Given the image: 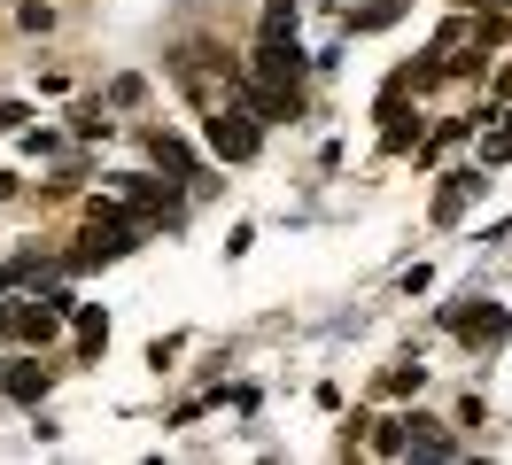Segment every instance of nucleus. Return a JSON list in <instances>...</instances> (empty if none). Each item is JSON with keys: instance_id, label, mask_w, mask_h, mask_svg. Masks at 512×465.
<instances>
[{"instance_id": "8", "label": "nucleus", "mask_w": 512, "mask_h": 465, "mask_svg": "<svg viewBox=\"0 0 512 465\" xmlns=\"http://www.w3.org/2000/svg\"><path fill=\"white\" fill-rule=\"evenodd\" d=\"M474 171H450L443 179V194H435V225H458V210H466V194H474Z\"/></svg>"}, {"instance_id": "3", "label": "nucleus", "mask_w": 512, "mask_h": 465, "mask_svg": "<svg viewBox=\"0 0 512 465\" xmlns=\"http://www.w3.org/2000/svg\"><path fill=\"white\" fill-rule=\"evenodd\" d=\"M450 334L466 341V349H497V341L512 334V318H505V303L474 295V310H450Z\"/></svg>"}, {"instance_id": "2", "label": "nucleus", "mask_w": 512, "mask_h": 465, "mask_svg": "<svg viewBox=\"0 0 512 465\" xmlns=\"http://www.w3.org/2000/svg\"><path fill=\"white\" fill-rule=\"evenodd\" d=\"M256 140H264V124H256L249 101H210V148H218L225 163H249Z\"/></svg>"}, {"instance_id": "11", "label": "nucleus", "mask_w": 512, "mask_h": 465, "mask_svg": "<svg viewBox=\"0 0 512 465\" xmlns=\"http://www.w3.org/2000/svg\"><path fill=\"white\" fill-rule=\"evenodd\" d=\"M381 388H388V396H419V388H427V365H419V357H404V365L381 372Z\"/></svg>"}, {"instance_id": "9", "label": "nucleus", "mask_w": 512, "mask_h": 465, "mask_svg": "<svg viewBox=\"0 0 512 465\" xmlns=\"http://www.w3.org/2000/svg\"><path fill=\"white\" fill-rule=\"evenodd\" d=\"M109 349V318H101V303H78V357H101Z\"/></svg>"}, {"instance_id": "16", "label": "nucleus", "mask_w": 512, "mask_h": 465, "mask_svg": "<svg viewBox=\"0 0 512 465\" xmlns=\"http://www.w3.org/2000/svg\"><path fill=\"white\" fill-rule=\"evenodd\" d=\"M8 287H16V264H0V295H8Z\"/></svg>"}, {"instance_id": "6", "label": "nucleus", "mask_w": 512, "mask_h": 465, "mask_svg": "<svg viewBox=\"0 0 512 465\" xmlns=\"http://www.w3.org/2000/svg\"><path fill=\"white\" fill-rule=\"evenodd\" d=\"M148 155H156V163L171 171V179H194V171H202V163H194V148L179 140V132H163V124L148 132Z\"/></svg>"}, {"instance_id": "13", "label": "nucleus", "mask_w": 512, "mask_h": 465, "mask_svg": "<svg viewBox=\"0 0 512 465\" xmlns=\"http://www.w3.org/2000/svg\"><path fill=\"white\" fill-rule=\"evenodd\" d=\"M512 155V109H505V124H489V140H481V163H505Z\"/></svg>"}, {"instance_id": "14", "label": "nucleus", "mask_w": 512, "mask_h": 465, "mask_svg": "<svg viewBox=\"0 0 512 465\" xmlns=\"http://www.w3.org/2000/svg\"><path fill=\"white\" fill-rule=\"evenodd\" d=\"M264 31H295V0H264Z\"/></svg>"}, {"instance_id": "18", "label": "nucleus", "mask_w": 512, "mask_h": 465, "mask_svg": "<svg viewBox=\"0 0 512 465\" xmlns=\"http://www.w3.org/2000/svg\"><path fill=\"white\" fill-rule=\"evenodd\" d=\"M481 8H505V0H481Z\"/></svg>"}, {"instance_id": "10", "label": "nucleus", "mask_w": 512, "mask_h": 465, "mask_svg": "<svg viewBox=\"0 0 512 465\" xmlns=\"http://www.w3.org/2000/svg\"><path fill=\"white\" fill-rule=\"evenodd\" d=\"M404 16V0H365V8H350V31H388Z\"/></svg>"}, {"instance_id": "5", "label": "nucleus", "mask_w": 512, "mask_h": 465, "mask_svg": "<svg viewBox=\"0 0 512 465\" xmlns=\"http://www.w3.org/2000/svg\"><path fill=\"white\" fill-rule=\"evenodd\" d=\"M404 450H412V458H450V450H458V442H450L443 434V419H404Z\"/></svg>"}, {"instance_id": "4", "label": "nucleus", "mask_w": 512, "mask_h": 465, "mask_svg": "<svg viewBox=\"0 0 512 465\" xmlns=\"http://www.w3.org/2000/svg\"><path fill=\"white\" fill-rule=\"evenodd\" d=\"M0 326H8L16 341H55L63 310H55V303H8V310H0Z\"/></svg>"}, {"instance_id": "15", "label": "nucleus", "mask_w": 512, "mask_h": 465, "mask_svg": "<svg viewBox=\"0 0 512 465\" xmlns=\"http://www.w3.org/2000/svg\"><path fill=\"white\" fill-rule=\"evenodd\" d=\"M0 132H24V101H0Z\"/></svg>"}, {"instance_id": "17", "label": "nucleus", "mask_w": 512, "mask_h": 465, "mask_svg": "<svg viewBox=\"0 0 512 465\" xmlns=\"http://www.w3.org/2000/svg\"><path fill=\"white\" fill-rule=\"evenodd\" d=\"M497 93H512V70H505V78H497Z\"/></svg>"}, {"instance_id": "7", "label": "nucleus", "mask_w": 512, "mask_h": 465, "mask_svg": "<svg viewBox=\"0 0 512 465\" xmlns=\"http://www.w3.org/2000/svg\"><path fill=\"white\" fill-rule=\"evenodd\" d=\"M0 388H8L16 403H39L47 396V365H39V357H16V365L0 372Z\"/></svg>"}, {"instance_id": "12", "label": "nucleus", "mask_w": 512, "mask_h": 465, "mask_svg": "<svg viewBox=\"0 0 512 465\" xmlns=\"http://www.w3.org/2000/svg\"><path fill=\"white\" fill-rule=\"evenodd\" d=\"M365 442H373L381 458H404V419H373V427H365Z\"/></svg>"}, {"instance_id": "1", "label": "nucleus", "mask_w": 512, "mask_h": 465, "mask_svg": "<svg viewBox=\"0 0 512 465\" xmlns=\"http://www.w3.org/2000/svg\"><path fill=\"white\" fill-rule=\"evenodd\" d=\"M171 78H179V86H187L202 109H210V101H241V86H249V70H233V62H225L210 39L179 47V55H171Z\"/></svg>"}]
</instances>
